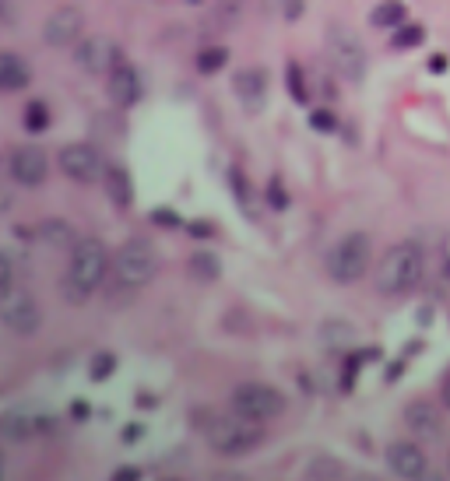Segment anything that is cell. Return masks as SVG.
<instances>
[{
    "label": "cell",
    "instance_id": "obj_1",
    "mask_svg": "<svg viewBox=\"0 0 450 481\" xmlns=\"http://www.w3.org/2000/svg\"><path fill=\"white\" fill-rule=\"evenodd\" d=\"M109 274V250L99 240H81L75 242V253H71V268L64 278V299L67 302H88L92 292L103 285V278Z\"/></svg>",
    "mask_w": 450,
    "mask_h": 481
},
{
    "label": "cell",
    "instance_id": "obj_2",
    "mask_svg": "<svg viewBox=\"0 0 450 481\" xmlns=\"http://www.w3.org/2000/svg\"><path fill=\"white\" fill-rule=\"evenodd\" d=\"M425 274V257L415 242H397L391 246L380 264H376V292L384 295H408L419 289Z\"/></svg>",
    "mask_w": 450,
    "mask_h": 481
},
{
    "label": "cell",
    "instance_id": "obj_3",
    "mask_svg": "<svg viewBox=\"0 0 450 481\" xmlns=\"http://www.w3.org/2000/svg\"><path fill=\"white\" fill-rule=\"evenodd\" d=\"M205 436H208V443L222 456H243L265 443L261 422H254V418H246L239 411H233V415H215L212 422H208V428H205Z\"/></svg>",
    "mask_w": 450,
    "mask_h": 481
},
{
    "label": "cell",
    "instance_id": "obj_4",
    "mask_svg": "<svg viewBox=\"0 0 450 481\" xmlns=\"http://www.w3.org/2000/svg\"><path fill=\"white\" fill-rule=\"evenodd\" d=\"M109 268H113V281L124 292H134V289H145L155 278L159 253H155V246L148 240H131L109 257Z\"/></svg>",
    "mask_w": 450,
    "mask_h": 481
},
{
    "label": "cell",
    "instance_id": "obj_5",
    "mask_svg": "<svg viewBox=\"0 0 450 481\" xmlns=\"http://www.w3.org/2000/svg\"><path fill=\"white\" fill-rule=\"evenodd\" d=\"M373 264V242L366 232H348L342 240L331 246L327 253V274L338 281V285H352L359 281Z\"/></svg>",
    "mask_w": 450,
    "mask_h": 481
},
{
    "label": "cell",
    "instance_id": "obj_6",
    "mask_svg": "<svg viewBox=\"0 0 450 481\" xmlns=\"http://www.w3.org/2000/svg\"><path fill=\"white\" fill-rule=\"evenodd\" d=\"M327 60L331 67L342 74L345 81H363L366 78V67H370V56L366 46L359 43V35L345 25L327 28Z\"/></svg>",
    "mask_w": 450,
    "mask_h": 481
},
{
    "label": "cell",
    "instance_id": "obj_7",
    "mask_svg": "<svg viewBox=\"0 0 450 481\" xmlns=\"http://www.w3.org/2000/svg\"><path fill=\"white\" fill-rule=\"evenodd\" d=\"M285 394L282 390H275V387H267V383H239L236 390H233V411L239 415H246V418H254V422H275L282 411H285Z\"/></svg>",
    "mask_w": 450,
    "mask_h": 481
},
{
    "label": "cell",
    "instance_id": "obj_8",
    "mask_svg": "<svg viewBox=\"0 0 450 481\" xmlns=\"http://www.w3.org/2000/svg\"><path fill=\"white\" fill-rule=\"evenodd\" d=\"M0 320H4L7 330H15V334H35L43 317H39V306H35L32 292L18 289L11 281L7 289H0Z\"/></svg>",
    "mask_w": 450,
    "mask_h": 481
},
{
    "label": "cell",
    "instance_id": "obj_9",
    "mask_svg": "<svg viewBox=\"0 0 450 481\" xmlns=\"http://www.w3.org/2000/svg\"><path fill=\"white\" fill-rule=\"evenodd\" d=\"M60 172L75 183H92L99 172H103V162H99V152L92 144H67L60 152Z\"/></svg>",
    "mask_w": 450,
    "mask_h": 481
},
{
    "label": "cell",
    "instance_id": "obj_10",
    "mask_svg": "<svg viewBox=\"0 0 450 481\" xmlns=\"http://www.w3.org/2000/svg\"><path fill=\"white\" fill-rule=\"evenodd\" d=\"M81 35H85V18L78 7H60L43 25V39L50 46H78Z\"/></svg>",
    "mask_w": 450,
    "mask_h": 481
},
{
    "label": "cell",
    "instance_id": "obj_11",
    "mask_svg": "<svg viewBox=\"0 0 450 481\" xmlns=\"http://www.w3.org/2000/svg\"><path fill=\"white\" fill-rule=\"evenodd\" d=\"M387 467L397 478H423L425 467H429V456L415 439H397V443L387 447Z\"/></svg>",
    "mask_w": 450,
    "mask_h": 481
},
{
    "label": "cell",
    "instance_id": "obj_12",
    "mask_svg": "<svg viewBox=\"0 0 450 481\" xmlns=\"http://www.w3.org/2000/svg\"><path fill=\"white\" fill-rule=\"evenodd\" d=\"M46 169H50L46 152L35 148V144H25V148H18V152L11 155V176H15L22 187H39V183L46 180Z\"/></svg>",
    "mask_w": 450,
    "mask_h": 481
},
{
    "label": "cell",
    "instance_id": "obj_13",
    "mask_svg": "<svg viewBox=\"0 0 450 481\" xmlns=\"http://www.w3.org/2000/svg\"><path fill=\"white\" fill-rule=\"evenodd\" d=\"M405 426L415 439H440L444 432V415L436 411V404L429 401H412L405 407Z\"/></svg>",
    "mask_w": 450,
    "mask_h": 481
},
{
    "label": "cell",
    "instance_id": "obj_14",
    "mask_svg": "<svg viewBox=\"0 0 450 481\" xmlns=\"http://www.w3.org/2000/svg\"><path fill=\"white\" fill-rule=\"evenodd\" d=\"M78 64L88 74H109L113 64H116V50L113 43L103 35H92V39H81L78 43Z\"/></svg>",
    "mask_w": 450,
    "mask_h": 481
},
{
    "label": "cell",
    "instance_id": "obj_15",
    "mask_svg": "<svg viewBox=\"0 0 450 481\" xmlns=\"http://www.w3.org/2000/svg\"><path fill=\"white\" fill-rule=\"evenodd\" d=\"M106 88H109V99L116 106H134L141 99V78H137V71H134L131 64H113Z\"/></svg>",
    "mask_w": 450,
    "mask_h": 481
},
{
    "label": "cell",
    "instance_id": "obj_16",
    "mask_svg": "<svg viewBox=\"0 0 450 481\" xmlns=\"http://www.w3.org/2000/svg\"><path fill=\"white\" fill-rule=\"evenodd\" d=\"M233 92L246 109H261L267 99V74L261 67H246L233 78Z\"/></svg>",
    "mask_w": 450,
    "mask_h": 481
},
{
    "label": "cell",
    "instance_id": "obj_17",
    "mask_svg": "<svg viewBox=\"0 0 450 481\" xmlns=\"http://www.w3.org/2000/svg\"><path fill=\"white\" fill-rule=\"evenodd\" d=\"M28 67L22 56L15 54H0V92H22L28 84Z\"/></svg>",
    "mask_w": 450,
    "mask_h": 481
},
{
    "label": "cell",
    "instance_id": "obj_18",
    "mask_svg": "<svg viewBox=\"0 0 450 481\" xmlns=\"http://www.w3.org/2000/svg\"><path fill=\"white\" fill-rule=\"evenodd\" d=\"M106 197L113 201V208H131L134 201V187H131V176L124 169H109L106 172Z\"/></svg>",
    "mask_w": 450,
    "mask_h": 481
},
{
    "label": "cell",
    "instance_id": "obj_19",
    "mask_svg": "<svg viewBox=\"0 0 450 481\" xmlns=\"http://www.w3.org/2000/svg\"><path fill=\"white\" fill-rule=\"evenodd\" d=\"M408 22V7L401 4V0H384V4H376V11H373V25L376 28H397Z\"/></svg>",
    "mask_w": 450,
    "mask_h": 481
},
{
    "label": "cell",
    "instance_id": "obj_20",
    "mask_svg": "<svg viewBox=\"0 0 450 481\" xmlns=\"http://www.w3.org/2000/svg\"><path fill=\"white\" fill-rule=\"evenodd\" d=\"M225 64H229V50H225V46H208V50H201V54H197V67H201L205 74L222 71Z\"/></svg>",
    "mask_w": 450,
    "mask_h": 481
},
{
    "label": "cell",
    "instance_id": "obj_21",
    "mask_svg": "<svg viewBox=\"0 0 450 481\" xmlns=\"http://www.w3.org/2000/svg\"><path fill=\"white\" fill-rule=\"evenodd\" d=\"M425 43V28L423 25H397L395 32V50H415Z\"/></svg>",
    "mask_w": 450,
    "mask_h": 481
},
{
    "label": "cell",
    "instance_id": "obj_22",
    "mask_svg": "<svg viewBox=\"0 0 450 481\" xmlns=\"http://www.w3.org/2000/svg\"><path fill=\"white\" fill-rule=\"evenodd\" d=\"M25 127L28 131H46L50 127V109L43 103H28L25 106Z\"/></svg>",
    "mask_w": 450,
    "mask_h": 481
},
{
    "label": "cell",
    "instance_id": "obj_23",
    "mask_svg": "<svg viewBox=\"0 0 450 481\" xmlns=\"http://www.w3.org/2000/svg\"><path fill=\"white\" fill-rule=\"evenodd\" d=\"M190 270H194V278L212 281V278H218V260H215L212 253H197V257L190 260Z\"/></svg>",
    "mask_w": 450,
    "mask_h": 481
},
{
    "label": "cell",
    "instance_id": "obj_24",
    "mask_svg": "<svg viewBox=\"0 0 450 481\" xmlns=\"http://www.w3.org/2000/svg\"><path fill=\"white\" fill-rule=\"evenodd\" d=\"M342 464L331 456H320L317 464H310V478H342Z\"/></svg>",
    "mask_w": 450,
    "mask_h": 481
},
{
    "label": "cell",
    "instance_id": "obj_25",
    "mask_svg": "<svg viewBox=\"0 0 450 481\" xmlns=\"http://www.w3.org/2000/svg\"><path fill=\"white\" fill-rule=\"evenodd\" d=\"M113 369H116V358H113L109 351H99V355L92 358V379H99V383H103V379L113 376Z\"/></svg>",
    "mask_w": 450,
    "mask_h": 481
},
{
    "label": "cell",
    "instance_id": "obj_26",
    "mask_svg": "<svg viewBox=\"0 0 450 481\" xmlns=\"http://www.w3.org/2000/svg\"><path fill=\"white\" fill-rule=\"evenodd\" d=\"M289 88H292V99H295V103H306V99H310V88L303 84V71H299L295 64L289 67Z\"/></svg>",
    "mask_w": 450,
    "mask_h": 481
},
{
    "label": "cell",
    "instance_id": "obj_27",
    "mask_svg": "<svg viewBox=\"0 0 450 481\" xmlns=\"http://www.w3.org/2000/svg\"><path fill=\"white\" fill-rule=\"evenodd\" d=\"M314 127H317V131H324V134H331V131H338V120H335L331 113L317 109V113H314Z\"/></svg>",
    "mask_w": 450,
    "mask_h": 481
},
{
    "label": "cell",
    "instance_id": "obj_28",
    "mask_svg": "<svg viewBox=\"0 0 450 481\" xmlns=\"http://www.w3.org/2000/svg\"><path fill=\"white\" fill-rule=\"evenodd\" d=\"M440 270L450 281V236H444V242H440Z\"/></svg>",
    "mask_w": 450,
    "mask_h": 481
},
{
    "label": "cell",
    "instance_id": "obj_29",
    "mask_svg": "<svg viewBox=\"0 0 450 481\" xmlns=\"http://www.w3.org/2000/svg\"><path fill=\"white\" fill-rule=\"evenodd\" d=\"M282 7H285V18H299L303 7H306V0H282Z\"/></svg>",
    "mask_w": 450,
    "mask_h": 481
},
{
    "label": "cell",
    "instance_id": "obj_30",
    "mask_svg": "<svg viewBox=\"0 0 450 481\" xmlns=\"http://www.w3.org/2000/svg\"><path fill=\"white\" fill-rule=\"evenodd\" d=\"M11 285V260H7V253H0V289H7Z\"/></svg>",
    "mask_w": 450,
    "mask_h": 481
},
{
    "label": "cell",
    "instance_id": "obj_31",
    "mask_svg": "<svg viewBox=\"0 0 450 481\" xmlns=\"http://www.w3.org/2000/svg\"><path fill=\"white\" fill-rule=\"evenodd\" d=\"M429 71H433V74H444V71H447V56L444 54L433 56V60H429Z\"/></svg>",
    "mask_w": 450,
    "mask_h": 481
},
{
    "label": "cell",
    "instance_id": "obj_32",
    "mask_svg": "<svg viewBox=\"0 0 450 481\" xmlns=\"http://www.w3.org/2000/svg\"><path fill=\"white\" fill-rule=\"evenodd\" d=\"M440 401H444V407H450V376L444 379V390H440Z\"/></svg>",
    "mask_w": 450,
    "mask_h": 481
},
{
    "label": "cell",
    "instance_id": "obj_33",
    "mask_svg": "<svg viewBox=\"0 0 450 481\" xmlns=\"http://www.w3.org/2000/svg\"><path fill=\"white\" fill-rule=\"evenodd\" d=\"M155 221H162V225H176L180 218H176V214H155Z\"/></svg>",
    "mask_w": 450,
    "mask_h": 481
},
{
    "label": "cell",
    "instance_id": "obj_34",
    "mask_svg": "<svg viewBox=\"0 0 450 481\" xmlns=\"http://www.w3.org/2000/svg\"><path fill=\"white\" fill-rule=\"evenodd\" d=\"M137 432H141L137 426H127V436H124V439H127V443H134V439H137Z\"/></svg>",
    "mask_w": 450,
    "mask_h": 481
},
{
    "label": "cell",
    "instance_id": "obj_35",
    "mask_svg": "<svg viewBox=\"0 0 450 481\" xmlns=\"http://www.w3.org/2000/svg\"><path fill=\"white\" fill-rule=\"evenodd\" d=\"M447 467H450V454H447Z\"/></svg>",
    "mask_w": 450,
    "mask_h": 481
}]
</instances>
